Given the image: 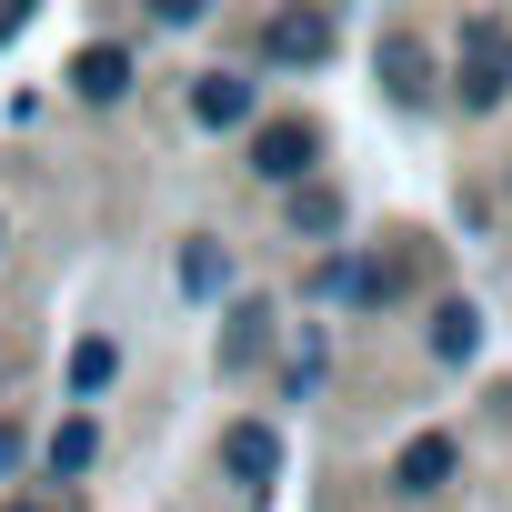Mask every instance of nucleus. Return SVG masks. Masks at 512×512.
<instances>
[{
  "instance_id": "nucleus-1",
  "label": "nucleus",
  "mask_w": 512,
  "mask_h": 512,
  "mask_svg": "<svg viewBox=\"0 0 512 512\" xmlns=\"http://www.w3.org/2000/svg\"><path fill=\"white\" fill-rule=\"evenodd\" d=\"M502 91H512V31H502V21H462L452 101H462V111H502Z\"/></svg>"
},
{
  "instance_id": "nucleus-2",
  "label": "nucleus",
  "mask_w": 512,
  "mask_h": 512,
  "mask_svg": "<svg viewBox=\"0 0 512 512\" xmlns=\"http://www.w3.org/2000/svg\"><path fill=\"white\" fill-rule=\"evenodd\" d=\"M312 161H322V131H312V121H262V131H251V171L282 181V191H302Z\"/></svg>"
},
{
  "instance_id": "nucleus-3",
  "label": "nucleus",
  "mask_w": 512,
  "mask_h": 512,
  "mask_svg": "<svg viewBox=\"0 0 512 512\" xmlns=\"http://www.w3.org/2000/svg\"><path fill=\"white\" fill-rule=\"evenodd\" d=\"M262 61H282V71H312V61H332V11H312V0L272 11V21H262Z\"/></svg>"
},
{
  "instance_id": "nucleus-4",
  "label": "nucleus",
  "mask_w": 512,
  "mask_h": 512,
  "mask_svg": "<svg viewBox=\"0 0 512 512\" xmlns=\"http://www.w3.org/2000/svg\"><path fill=\"white\" fill-rule=\"evenodd\" d=\"M312 292L342 302V312H382V302H402V262H322Z\"/></svg>"
},
{
  "instance_id": "nucleus-5",
  "label": "nucleus",
  "mask_w": 512,
  "mask_h": 512,
  "mask_svg": "<svg viewBox=\"0 0 512 512\" xmlns=\"http://www.w3.org/2000/svg\"><path fill=\"white\" fill-rule=\"evenodd\" d=\"M221 462H231V482H272L282 472V432L272 422H231L221 432Z\"/></svg>"
},
{
  "instance_id": "nucleus-6",
  "label": "nucleus",
  "mask_w": 512,
  "mask_h": 512,
  "mask_svg": "<svg viewBox=\"0 0 512 512\" xmlns=\"http://www.w3.org/2000/svg\"><path fill=\"white\" fill-rule=\"evenodd\" d=\"M71 91H81V101H121V91H131V51H111V41H91V51L71 61Z\"/></svg>"
},
{
  "instance_id": "nucleus-7",
  "label": "nucleus",
  "mask_w": 512,
  "mask_h": 512,
  "mask_svg": "<svg viewBox=\"0 0 512 512\" xmlns=\"http://www.w3.org/2000/svg\"><path fill=\"white\" fill-rule=\"evenodd\" d=\"M191 111H201L211 131H241V121H251V81H241V71H211V81L191 91Z\"/></svg>"
},
{
  "instance_id": "nucleus-8",
  "label": "nucleus",
  "mask_w": 512,
  "mask_h": 512,
  "mask_svg": "<svg viewBox=\"0 0 512 512\" xmlns=\"http://www.w3.org/2000/svg\"><path fill=\"white\" fill-rule=\"evenodd\" d=\"M432 352H442V362H472V352H482V312H472V302H442V312H432Z\"/></svg>"
},
{
  "instance_id": "nucleus-9",
  "label": "nucleus",
  "mask_w": 512,
  "mask_h": 512,
  "mask_svg": "<svg viewBox=\"0 0 512 512\" xmlns=\"http://www.w3.org/2000/svg\"><path fill=\"white\" fill-rule=\"evenodd\" d=\"M452 462H462V452H452V432H422V442L402 452V492H432V482H452Z\"/></svg>"
},
{
  "instance_id": "nucleus-10",
  "label": "nucleus",
  "mask_w": 512,
  "mask_h": 512,
  "mask_svg": "<svg viewBox=\"0 0 512 512\" xmlns=\"http://www.w3.org/2000/svg\"><path fill=\"white\" fill-rule=\"evenodd\" d=\"M91 462H101V422H61V432H51V472H61V482H81Z\"/></svg>"
},
{
  "instance_id": "nucleus-11",
  "label": "nucleus",
  "mask_w": 512,
  "mask_h": 512,
  "mask_svg": "<svg viewBox=\"0 0 512 512\" xmlns=\"http://www.w3.org/2000/svg\"><path fill=\"white\" fill-rule=\"evenodd\" d=\"M382 81H392L402 101H422V91H432V61H422V51H412V41L392 31V41H382Z\"/></svg>"
},
{
  "instance_id": "nucleus-12",
  "label": "nucleus",
  "mask_w": 512,
  "mask_h": 512,
  "mask_svg": "<svg viewBox=\"0 0 512 512\" xmlns=\"http://www.w3.org/2000/svg\"><path fill=\"white\" fill-rule=\"evenodd\" d=\"M111 372H121V352L91 332V342H71V392H111Z\"/></svg>"
},
{
  "instance_id": "nucleus-13",
  "label": "nucleus",
  "mask_w": 512,
  "mask_h": 512,
  "mask_svg": "<svg viewBox=\"0 0 512 512\" xmlns=\"http://www.w3.org/2000/svg\"><path fill=\"white\" fill-rule=\"evenodd\" d=\"M292 221H302V231H342V191L302 181V191H292Z\"/></svg>"
},
{
  "instance_id": "nucleus-14",
  "label": "nucleus",
  "mask_w": 512,
  "mask_h": 512,
  "mask_svg": "<svg viewBox=\"0 0 512 512\" xmlns=\"http://www.w3.org/2000/svg\"><path fill=\"white\" fill-rule=\"evenodd\" d=\"M181 282H191V292H221V282H231V262H221V241H191V251H181Z\"/></svg>"
},
{
  "instance_id": "nucleus-15",
  "label": "nucleus",
  "mask_w": 512,
  "mask_h": 512,
  "mask_svg": "<svg viewBox=\"0 0 512 512\" xmlns=\"http://www.w3.org/2000/svg\"><path fill=\"white\" fill-rule=\"evenodd\" d=\"M151 11H161V21H201V11H211V0H151Z\"/></svg>"
},
{
  "instance_id": "nucleus-16",
  "label": "nucleus",
  "mask_w": 512,
  "mask_h": 512,
  "mask_svg": "<svg viewBox=\"0 0 512 512\" xmlns=\"http://www.w3.org/2000/svg\"><path fill=\"white\" fill-rule=\"evenodd\" d=\"M21 11H31V0H0V41H11V31H21Z\"/></svg>"
},
{
  "instance_id": "nucleus-17",
  "label": "nucleus",
  "mask_w": 512,
  "mask_h": 512,
  "mask_svg": "<svg viewBox=\"0 0 512 512\" xmlns=\"http://www.w3.org/2000/svg\"><path fill=\"white\" fill-rule=\"evenodd\" d=\"M0 512H21V502H0Z\"/></svg>"
}]
</instances>
